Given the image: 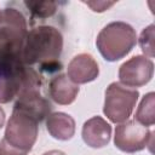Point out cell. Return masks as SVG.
<instances>
[{"label":"cell","instance_id":"obj_1","mask_svg":"<svg viewBox=\"0 0 155 155\" xmlns=\"http://www.w3.org/2000/svg\"><path fill=\"white\" fill-rule=\"evenodd\" d=\"M63 50V36L51 25H39L28 31L21 61L25 65L47 64L57 62Z\"/></svg>","mask_w":155,"mask_h":155},{"label":"cell","instance_id":"obj_2","mask_svg":"<svg viewBox=\"0 0 155 155\" xmlns=\"http://www.w3.org/2000/svg\"><path fill=\"white\" fill-rule=\"evenodd\" d=\"M27 34L24 16L16 8H5L0 19V65L22 62L21 53Z\"/></svg>","mask_w":155,"mask_h":155},{"label":"cell","instance_id":"obj_3","mask_svg":"<svg viewBox=\"0 0 155 155\" xmlns=\"http://www.w3.org/2000/svg\"><path fill=\"white\" fill-rule=\"evenodd\" d=\"M137 44V34L126 22H111L97 35L96 45L102 57L108 62H116L126 57Z\"/></svg>","mask_w":155,"mask_h":155},{"label":"cell","instance_id":"obj_4","mask_svg":"<svg viewBox=\"0 0 155 155\" xmlns=\"http://www.w3.org/2000/svg\"><path fill=\"white\" fill-rule=\"evenodd\" d=\"M138 97L139 92L136 88L126 87L120 82H111L105 90L103 113L114 124L125 122L131 116Z\"/></svg>","mask_w":155,"mask_h":155},{"label":"cell","instance_id":"obj_5","mask_svg":"<svg viewBox=\"0 0 155 155\" xmlns=\"http://www.w3.org/2000/svg\"><path fill=\"white\" fill-rule=\"evenodd\" d=\"M38 125L39 122L33 117L13 110L7 121L4 139L12 147L28 154L36 142Z\"/></svg>","mask_w":155,"mask_h":155},{"label":"cell","instance_id":"obj_6","mask_svg":"<svg viewBox=\"0 0 155 155\" xmlns=\"http://www.w3.org/2000/svg\"><path fill=\"white\" fill-rule=\"evenodd\" d=\"M153 134L149 127L140 125L136 120H127L121 122L115 128L114 144L124 153H137L153 142Z\"/></svg>","mask_w":155,"mask_h":155},{"label":"cell","instance_id":"obj_7","mask_svg":"<svg viewBox=\"0 0 155 155\" xmlns=\"http://www.w3.org/2000/svg\"><path fill=\"white\" fill-rule=\"evenodd\" d=\"M154 74V63L150 58L138 54L124 62L119 68L120 84L126 87H142Z\"/></svg>","mask_w":155,"mask_h":155},{"label":"cell","instance_id":"obj_8","mask_svg":"<svg viewBox=\"0 0 155 155\" xmlns=\"http://www.w3.org/2000/svg\"><path fill=\"white\" fill-rule=\"evenodd\" d=\"M16 98L17 101L13 105V110L21 111L38 122H41L51 114V104L45 97L41 96L40 86L25 87Z\"/></svg>","mask_w":155,"mask_h":155},{"label":"cell","instance_id":"obj_9","mask_svg":"<svg viewBox=\"0 0 155 155\" xmlns=\"http://www.w3.org/2000/svg\"><path fill=\"white\" fill-rule=\"evenodd\" d=\"M99 75V67L90 53H79L71 58L67 68V76L76 85L94 81Z\"/></svg>","mask_w":155,"mask_h":155},{"label":"cell","instance_id":"obj_10","mask_svg":"<svg viewBox=\"0 0 155 155\" xmlns=\"http://www.w3.org/2000/svg\"><path fill=\"white\" fill-rule=\"evenodd\" d=\"M81 136L88 147L99 149L110 142L111 126L102 116H92L84 122Z\"/></svg>","mask_w":155,"mask_h":155},{"label":"cell","instance_id":"obj_11","mask_svg":"<svg viewBox=\"0 0 155 155\" xmlns=\"http://www.w3.org/2000/svg\"><path fill=\"white\" fill-rule=\"evenodd\" d=\"M79 85L74 84L67 74H59L51 79L48 84V93L51 99L59 105L71 104L79 94Z\"/></svg>","mask_w":155,"mask_h":155},{"label":"cell","instance_id":"obj_12","mask_svg":"<svg viewBox=\"0 0 155 155\" xmlns=\"http://www.w3.org/2000/svg\"><path fill=\"white\" fill-rule=\"evenodd\" d=\"M46 130L52 138L65 142L75 134V120L63 111L51 113L46 119Z\"/></svg>","mask_w":155,"mask_h":155},{"label":"cell","instance_id":"obj_13","mask_svg":"<svg viewBox=\"0 0 155 155\" xmlns=\"http://www.w3.org/2000/svg\"><path fill=\"white\" fill-rule=\"evenodd\" d=\"M154 107H155V93L149 92L142 98L139 107L136 111L134 120L143 126H147V127L153 126L155 124Z\"/></svg>","mask_w":155,"mask_h":155},{"label":"cell","instance_id":"obj_14","mask_svg":"<svg viewBox=\"0 0 155 155\" xmlns=\"http://www.w3.org/2000/svg\"><path fill=\"white\" fill-rule=\"evenodd\" d=\"M24 4L30 10L33 17L38 18L51 17L57 10V2L54 1H25Z\"/></svg>","mask_w":155,"mask_h":155},{"label":"cell","instance_id":"obj_15","mask_svg":"<svg viewBox=\"0 0 155 155\" xmlns=\"http://www.w3.org/2000/svg\"><path fill=\"white\" fill-rule=\"evenodd\" d=\"M154 24L148 25L144 28L139 36V46L148 58H153L155 56V47H154Z\"/></svg>","mask_w":155,"mask_h":155},{"label":"cell","instance_id":"obj_16","mask_svg":"<svg viewBox=\"0 0 155 155\" xmlns=\"http://www.w3.org/2000/svg\"><path fill=\"white\" fill-rule=\"evenodd\" d=\"M84 4L91 7V10L94 12H103L109 7L114 6L116 2L115 1H84Z\"/></svg>","mask_w":155,"mask_h":155},{"label":"cell","instance_id":"obj_17","mask_svg":"<svg viewBox=\"0 0 155 155\" xmlns=\"http://www.w3.org/2000/svg\"><path fill=\"white\" fill-rule=\"evenodd\" d=\"M0 155H27V153L12 147L2 138L0 140Z\"/></svg>","mask_w":155,"mask_h":155},{"label":"cell","instance_id":"obj_18","mask_svg":"<svg viewBox=\"0 0 155 155\" xmlns=\"http://www.w3.org/2000/svg\"><path fill=\"white\" fill-rule=\"evenodd\" d=\"M42 155H67V154L63 153V151H61V150H50V151L44 153Z\"/></svg>","mask_w":155,"mask_h":155},{"label":"cell","instance_id":"obj_19","mask_svg":"<svg viewBox=\"0 0 155 155\" xmlns=\"http://www.w3.org/2000/svg\"><path fill=\"white\" fill-rule=\"evenodd\" d=\"M4 124H5V111H4V109L0 107V128L4 126Z\"/></svg>","mask_w":155,"mask_h":155},{"label":"cell","instance_id":"obj_20","mask_svg":"<svg viewBox=\"0 0 155 155\" xmlns=\"http://www.w3.org/2000/svg\"><path fill=\"white\" fill-rule=\"evenodd\" d=\"M1 16H2V11L0 10V19H1Z\"/></svg>","mask_w":155,"mask_h":155}]
</instances>
